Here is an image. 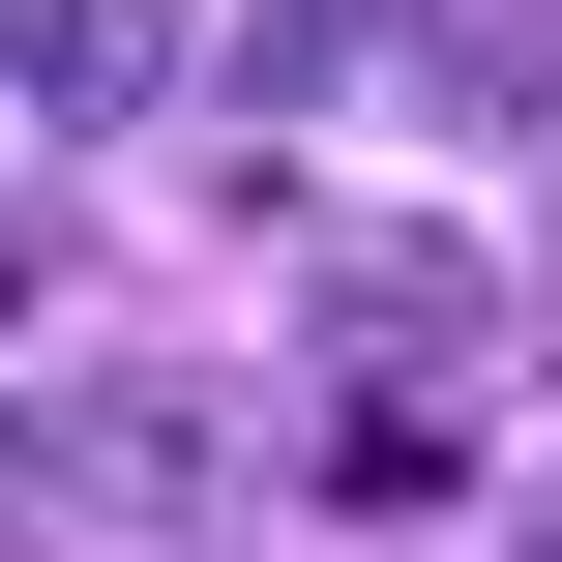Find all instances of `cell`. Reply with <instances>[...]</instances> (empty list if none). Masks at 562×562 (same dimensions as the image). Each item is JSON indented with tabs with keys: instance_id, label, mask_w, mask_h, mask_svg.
I'll list each match as a JSON object with an SVG mask.
<instances>
[{
	"instance_id": "1",
	"label": "cell",
	"mask_w": 562,
	"mask_h": 562,
	"mask_svg": "<svg viewBox=\"0 0 562 562\" xmlns=\"http://www.w3.org/2000/svg\"><path fill=\"white\" fill-rule=\"evenodd\" d=\"M0 89L30 119H148L178 89V0H0Z\"/></svg>"
},
{
	"instance_id": "2",
	"label": "cell",
	"mask_w": 562,
	"mask_h": 562,
	"mask_svg": "<svg viewBox=\"0 0 562 562\" xmlns=\"http://www.w3.org/2000/svg\"><path fill=\"white\" fill-rule=\"evenodd\" d=\"M207 474H237V415H207V385H119V415L59 445V504H207Z\"/></svg>"
},
{
	"instance_id": "3",
	"label": "cell",
	"mask_w": 562,
	"mask_h": 562,
	"mask_svg": "<svg viewBox=\"0 0 562 562\" xmlns=\"http://www.w3.org/2000/svg\"><path fill=\"white\" fill-rule=\"evenodd\" d=\"M533 562H562V533H533Z\"/></svg>"
}]
</instances>
